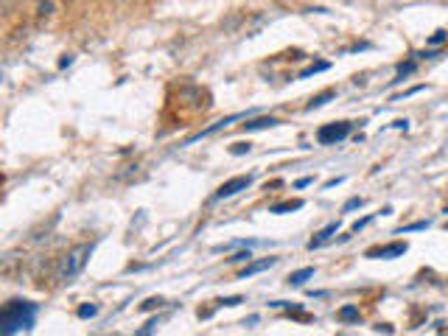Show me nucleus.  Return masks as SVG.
Returning a JSON list of instances; mask_svg holds the SVG:
<instances>
[{
  "instance_id": "bb28decb",
  "label": "nucleus",
  "mask_w": 448,
  "mask_h": 336,
  "mask_svg": "<svg viewBox=\"0 0 448 336\" xmlns=\"http://www.w3.org/2000/svg\"><path fill=\"white\" fill-rule=\"evenodd\" d=\"M445 230H448V224H445Z\"/></svg>"
},
{
  "instance_id": "7ed1b4c3",
  "label": "nucleus",
  "mask_w": 448,
  "mask_h": 336,
  "mask_svg": "<svg viewBox=\"0 0 448 336\" xmlns=\"http://www.w3.org/2000/svg\"><path fill=\"white\" fill-rule=\"evenodd\" d=\"M351 129H353V123L351 121H336V123H325V126H320L317 129V141L322 143V146H331V143H339V141H344L351 134Z\"/></svg>"
},
{
  "instance_id": "cd10ccee",
  "label": "nucleus",
  "mask_w": 448,
  "mask_h": 336,
  "mask_svg": "<svg viewBox=\"0 0 448 336\" xmlns=\"http://www.w3.org/2000/svg\"><path fill=\"white\" fill-rule=\"evenodd\" d=\"M445 213H448V211H445Z\"/></svg>"
},
{
  "instance_id": "393cba45",
  "label": "nucleus",
  "mask_w": 448,
  "mask_h": 336,
  "mask_svg": "<svg viewBox=\"0 0 448 336\" xmlns=\"http://www.w3.org/2000/svg\"><path fill=\"white\" fill-rule=\"evenodd\" d=\"M311 182H314L311 177H303V180H297V182H294V188H305V185H311Z\"/></svg>"
},
{
  "instance_id": "f257e3e1",
  "label": "nucleus",
  "mask_w": 448,
  "mask_h": 336,
  "mask_svg": "<svg viewBox=\"0 0 448 336\" xmlns=\"http://www.w3.org/2000/svg\"><path fill=\"white\" fill-rule=\"evenodd\" d=\"M34 320H37V306L28 300H9L0 314V331L3 333H20V331H31Z\"/></svg>"
},
{
  "instance_id": "20e7f679",
  "label": "nucleus",
  "mask_w": 448,
  "mask_h": 336,
  "mask_svg": "<svg viewBox=\"0 0 448 336\" xmlns=\"http://www.w3.org/2000/svg\"><path fill=\"white\" fill-rule=\"evenodd\" d=\"M252 185V177L250 174H241V177H233V180H227L213 196H211V202H219V199H230V196H235L238 191H247Z\"/></svg>"
},
{
  "instance_id": "a878e982",
  "label": "nucleus",
  "mask_w": 448,
  "mask_h": 336,
  "mask_svg": "<svg viewBox=\"0 0 448 336\" xmlns=\"http://www.w3.org/2000/svg\"><path fill=\"white\" fill-rule=\"evenodd\" d=\"M9 6H12V0H3V12H9Z\"/></svg>"
},
{
  "instance_id": "4be33fe9",
  "label": "nucleus",
  "mask_w": 448,
  "mask_h": 336,
  "mask_svg": "<svg viewBox=\"0 0 448 336\" xmlns=\"http://www.w3.org/2000/svg\"><path fill=\"white\" fill-rule=\"evenodd\" d=\"M238 302H244V297H224L219 300V306H238Z\"/></svg>"
},
{
  "instance_id": "423d86ee",
  "label": "nucleus",
  "mask_w": 448,
  "mask_h": 336,
  "mask_svg": "<svg viewBox=\"0 0 448 336\" xmlns=\"http://www.w3.org/2000/svg\"><path fill=\"white\" fill-rule=\"evenodd\" d=\"M274 263H278V258H263V261H255V263H250V266L241 269V272H238V280H247V278H252V275L263 272V269H272Z\"/></svg>"
},
{
  "instance_id": "f8f14e48",
  "label": "nucleus",
  "mask_w": 448,
  "mask_h": 336,
  "mask_svg": "<svg viewBox=\"0 0 448 336\" xmlns=\"http://www.w3.org/2000/svg\"><path fill=\"white\" fill-rule=\"evenodd\" d=\"M333 95H336V93H333V90H325V93H322V95H317V98H311V104H308V107H305V110H317V107H322V104H328V101H331V98H333Z\"/></svg>"
},
{
  "instance_id": "aec40b11",
  "label": "nucleus",
  "mask_w": 448,
  "mask_h": 336,
  "mask_svg": "<svg viewBox=\"0 0 448 336\" xmlns=\"http://www.w3.org/2000/svg\"><path fill=\"white\" fill-rule=\"evenodd\" d=\"M362 205H364V199H362V196H353L351 202H344V208H342V211L348 213V211H356V208H362Z\"/></svg>"
},
{
  "instance_id": "5701e85b",
  "label": "nucleus",
  "mask_w": 448,
  "mask_h": 336,
  "mask_svg": "<svg viewBox=\"0 0 448 336\" xmlns=\"http://www.w3.org/2000/svg\"><path fill=\"white\" fill-rule=\"evenodd\" d=\"M230 263H241V261H250V252H238V255H233V258H227Z\"/></svg>"
},
{
  "instance_id": "2eb2a0df",
  "label": "nucleus",
  "mask_w": 448,
  "mask_h": 336,
  "mask_svg": "<svg viewBox=\"0 0 448 336\" xmlns=\"http://www.w3.org/2000/svg\"><path fill=\"white\" fill-rule=\"evenodd\" d=\"M37 14L40 17H51L54 14V0H40V3H37Z\"/></svg>"
},
{
  "instance_id": "f3484780",
  "label": "nucleus",
  "mask_w": 448,
  "mask_h": 336,
  "mask_svg": "<svg viewBox=\"0 0 448 336\" xmlns=\"http://www.w3.org/2000/svg\"><path fill=\"white\" fill-rule=\"evenodd\" d=\"M82 320H90V317H95L98 314V306H87V302H84V306H79V311H76Z\"/></svg>"
},
{
  "instance_id": "dca6fc26",
  "label": "nucleus",
  "mask_w": 448,
  "mask_h": 336,
  "mask_svg": "<svg viewBox=\"0 0 448 336\" xmlns=\"http://www.w3.org/2000/svg\"><path fill=\"white\" fill-rule=\"evenodd\" d=\"M160 306H165V300L163 297H149L143 306H141V311H152V309H160Z\"/></svg>"
},
{
  "instance_id": "39448f33",
  "label": "nucleus",
  "mask_w": 448,
  "mask_h": 336,
  "mask_svg": "<svg viewBox=\"0 0 448 336\" xmlns=\"http://www.w3.org/2000/svg\"><path fill=\"white\" fill-rule=\"evenodd\" d=\"M409 250V244L406 241H395V244H384V247H373V250H367L364 252V258H398V255H403Z\"/></svg>"
},
{
  "instance_id": "1a4fd4ad",
  "label": "nucleus",
  "mask_w": 448,
  "mask_h": 336,
  "mask_svg": "<svg viewBox=\"0 0 448 336\" xmlns=\"http://www.w3.org/2000/svg\"><path fill=\"white\" fill-rule=\"evenodd\" d=\"M305 205L303 199H286V202H278V205H272L269 213H292V211H300Z\"/></svg>"
},
{
  "instance_id": "6ab92c4d",
  "label": "nucleus",
  "mask_w": 448,
  "mask_h": 336,
  "mask_svg": "<svg viewBox=\"0 0 448 336\" xmlns=\"http://www.w3.org/2000/svg\"><path fill=\"white\" fill-rule=\"evenodd\" d=\"M412 71H415V62H406V64H398V79L395 82H401L403 76H409Z\"/></svg>"
},
{
  "instance_id": "9d476101",
  "label": "nucleus",
  "mask_w": 448,
  "mask_h": 336,
  "mask_svg": "<svg viewBox=\"0 0 448 336\" xmlns=\"http://www.w3.org/2000/svg\"><path fill=\"white\" fill-rule=\"evenodd\" d=\"M308 278H314V266H305V269H297V272L289 275V286H303Z\"/></svg>"
},
{
  "instance_id": "4468645a",
  "label": "nucleus",
  "mask_w": 448,
  "mask_h": 336,
  "mask_svg": "<svg viewBox=\"0 0 448 336\" xmlns=\"http://www.w3.org/2000/svg\"><path fill=\"white\" fill-rule=\"evenodd\" d=\"M432 221L429 219H423V221H412V224H403V227H398V232H415V230H426Z\"/></svg>"
},
{
  "instance_id": "a211bd4d",
  "label": "nucleus",
  "mask_w": 448,
  "mask_h": 336,
  "mask_svg": "<svg viewBox=\"0 0 448 336\" xmlns=\"http://www.w3.org/2000/svg\"><path fill=\"white\" fill-rule=\"evenodd\" d=\"M445 40H448V31L440 28V31H434L432 37H429V45H440V43H445Z\"/></svg>"
},
{
  "instance_id": "f03ea898",
  "label": "nucleus",
  "mask_w": 448,
  "mask_h": 336,
  "mask_svg": "<svg viewBox=\"0 0 448 336\" xmlns=\"http://www.w3.org/2000/svg\"><path fill=\"white\" fill-rule=\"evenodd\" d=\"M93 255V244H76L71 247L62 258H59V266H56V283L62 286H71L82 272H84V266Z\"/></svg>"
},
{
  "instance_id": "9b49d317",
  "label": "nucleus",
  "mask_w": 448,
  "mask_h": 336,
  "mask_svg": "<svg viewBox=\"0 0 448 336\" xmlns=\"http://www.w3.org/2000/svg\"><path fill=\"white\" fill-rule=\"evenodd\" d=\"M328 62H314V64H308L305 71H300V76L297 79H308V76H314V73H320V71H328Z\"/></svg>"
},
{
  "instance_id": "412c9836",
  "label": "nucleus",
  "mask_w": 448,
  "mask_h": 336,
  "mask_svg": "<svg viewBox=\"0 0 448 336\" xmlns=\"http://www.w3.org/2000/svg\"><path fill=\"white\" fill-rule=\"evenodd\" d=\"M230 152H233V154H247V152H250V143H233Z\"/></svg>"
},
{
  "instance_id": "6e6552de",
  "label": "nucleus",
  "mask_w": 448,
  "mask_h": 336,
  "mask_svg": "<svg viewBox=\"0 0 448 336\" xmlns=\"http://www.w3.org/2000/svg\"><path fill=\"white\" fill-rule=\"evenodd\" d=\"M281 121L278 118H272V115H266V118H255V121H247L244 123V132H258V129H272V126H278Z\"/></svg>"
},
{
  "instance_id": "b1692460",
  "label": "nucleus",
  "mask_w": 448,
  "mask_h": 336,
  "mask_svg": "<svg viewBox=\"0 0 448 336\" xmlns=\"http://www.w3.org/2000/svg\"><path fill=\"white\" fill-rule=\"evenodd\" d=\"M370 221H373V216H367V219H362V221H356V224H353V232H359V230H362V227H367Z\"/></svg>"
},
{
  "instance_id": "0eeeda50",
  "label": "nucleus",
  "mask_w": 448,
  "mask_h": 336,
  "mask_svg": "<svg viewBox=\"0 0 448 336\" xmlns=\"http://www.w3.org/2000/svg\"><path fill=\"white\" fill-rule=\"evenodd\" d=\"M336 230H339V221H331L325 230H320V232H317V239H311V241H308V250H317V247H322V244L331 239V235H333Z\"/></svg>"
},
{
  "instance_id": "ddd939ff",
  "label": "nucleus",
  "mask_w": 448,
  "mask_h": 336,
  "mask_svg": "<svg viewBox=\"0 0 448 336\" xmlns=\"http://www.w3.org/2000/svg\"><path fill=\"white\" fill-rule=\"evenodd\" d=\"M339 320H344V322L359 320V309H356V306H344V309L339 311Z\"/></svg>"
}]
</instances>
